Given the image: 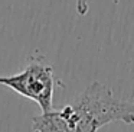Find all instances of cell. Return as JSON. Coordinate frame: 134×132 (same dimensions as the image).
I'll return each instance as SVG.
<instances>
[{"mask_svg": "<svg viewBox=\"0 0 134 132\" xmlns=\"http://www.w3.org/2000/svg\"><path fill=\"white\" fill-rule=\"evenodd\" d=\"M32 122L35 132H97L113 122L133 125L134 102L117 100L108 86L95 81L72 105L42 112Z\"/></svg>", "mask_w": 134, "mask_h": 132, "instance_id": "6da1fadb", "label": "cell"}, {"mask_svg": "<svg viewBox=\"0 0 134 132\" xmlns=\"http://www.w3.org/2000/svg\"><path fill=\"white\" fill-rule=\"evenodd\" d=\"M0 84L36 102L42 112H46L53 109V91L59 81L43 57H32L23 71L0 77Z\"/></svg>", "mask_w": 134, "mask_h": 132, "instance_id": "7a4b0ae2", "label": "cell"}]
</instances>
